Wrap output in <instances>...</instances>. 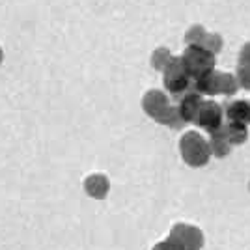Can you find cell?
Segmentation results:
<instances>
[{"label":"cell","mask_w":250,"mask_h":250,"mask_svg":"<svg viewBox=\"0 0 250 250\" xmlns=\"http://www.w3.org/2000/svg\"><path fill=\"white\" fill-rule=\"evenodd\" d=\"M142 106H144V112L159 124L172 129H179L183 125L176 110V104L170 103L168 95L163 90H149L142 99Z\"/></svg>","instance_id":"6da1fadb"},{"label":"cell","mask_w":250,"mask_h":250,"mask_svg":"<svg viewBox=\"0 0 250 250\" xmlns=\"http://www.w3.org/2000/svg\"><path fill=\"white\" fill-rule=\"evenodd\" d=\"M179 60L183 63L185 71L192 81H196L204 75L215 71V63H217V56H213L208 52L202 45H188L185 47L183 54L179 56Z\"/></svg>","instance_id":"7a4b0ae2"},{"label":"cell","mask_w":250,"mask_h":250,"mask_svg":"<svg viewBox=\"0 0 250 250\" xmlns=\"http://www.w3.org/2000/svg\"><path fill=\"white\" fill-rule=\"evenodd\" d=\"M179 151L183 161L188 167L200 168L206 167L211 159V151H209V144L204 136L196 133V131H188L181 136L179 140Z\"/></svg>","instance_id":"3957f363"},{"label":"cell","mask_w":250,"mask_h":250,"mask_svg":"<svg viewBox=\"0 0 250 250\" xmlns=\"http://www.w3.org/2000/svg\"><path fill=\"white\" fill-rule=\"evenodd\" d=\"M163 84H165V90L174 99L190 90L192 79L185 71V67H183L181 60H179V56H172V60L165 67V71H163Z\"/></svg>","instance_id":"277c9868"},{"label":"cell","mask_w":250,"mask_h":250,"mask_svg":"<svg viewBox=\"0 0 250 250\" xmlns=\"http://www.w3.org/2000/svg\"><path fill=\"white\" fill-rule=\"evenodd\" d=\"M192 124H196L200 129L208 131L211 135V133L219 131L224 124V108L213 99H204L200 104L198 112L194 116V120H192Z\"/></svg>","instance_id":"5b68a950"},{"label":"cell","mask_w":250,"mask_h":250,"mask_svg":"<svg viewBox=\"0 0 250 250\" xmlns=\"http://www.w3.org/2000/svg\"><path fill=\"white\" fill-rule=\"evenodd\" d=\"M168 237L174 243H177L181 250H200L204 247L202 229H198L196 226H190V224H176Z\"/></svg>","instance_id":"8992f818"},{"label":"cell","mask_w":250,"mask_h":250,"mask_svg":"<svg viewBox=\"0 0 250 250\" xmlns=\"http://www.w3.org/2000/svg\"><path fill=\"white\" fill-rule=\"evenodd\" d=\"M202 101H204V97L196 94L192 88L188 92H185V94H181L179 97H176V110L179 118H181L183 125L192 124V120H194V116L198 112Z\"/></svg>","instance_id":"52a82bcc"},{"label":"cell","mask_w":250,"mask_h":250,"mask_svg":"<svg viewBox=\"0 0 250 250\" xmlns=\"http://www.w3.org/2000/svg\"><path fill=\"white\" fill-rule=\"evenodd\" d=\"M224 116H226V122H233V124L247 125L250 124V101L247 99H237V101H231L229 104H226L224 108Z\"/></svg>","instance_id":"ba28073f"},{"label":"cell","mask_w":250,"mask_h":250,"mask_svg":"<svg viewBox=\"0 0 250 250\" xmlns=\"http://www.w3.org/2000/svg\"><path fill=\"white\" fill-rule=\"evenodd\" d=\"M196 94H200L202 97L204 95H219L220 94V71H211V73L200 77L196 81H192V86H190Z\"/></svg>","instance_id":"9c48e42d"},{"label":"cell","mask_w":250,"mask_h":250,"mask_svg":"<svg viewBox=\"0 0 250 250\" xmlns=\"http://www.w3.org/2000/svg\"><path fill=\"white\" fill-rule=\"evenodd\" d=\"M84 190L88 196H92L95 200H103L106 198L108 190H110V183H108V177L103 174H92L84 179Z\"/></svg>","instance_id":"30bf717a"},{"label":"cell","mask_w":250,"mask_h":250,"mask_svg":"<svg viewBox=\"0 0 250 250\" xmlns=\"http://www.w3.org/2000/svg\"><path fill=\"white\" fill-rule=\"evenodd\" d=\"M219 131H220V135L226 138V142H228L231 147L245 144L247 138H249V127H247V125L233 124V122H224Z\"/></svg>","instance_id":"8fae6325"},{"label":"cell","mask_w":250,"mask_h":250,"mask_svg":"<svg viewBox=\"0 0 250 250\" xmlns=\"http://www.w3.org/2000/svg\"><path fill=\"white\" fill-rule=\"evenodd\" d=\"M208 144H209V151H211V155L219 157V159L229 155V151H231V146L226 142V138L220 135V131H215V133H211V135H209Z\"/></svg>","instance_id":"7c38bea8"},{"label":"cell","mask_w":250,"mask_h":250,"mask_svg":"<svg viewBox=\"0 0 250 250\" xmlns=\"http://www.w3.org/2000/svg\"><path fill=\"white\" fill-rule=\"evenodd\" d=\"M239 90V83L235 79V75L231 73H220V94L231 97V95L237 94Z\"/></svg>","instance_id":"4fadbf2b"},{"label":"cell","mask_w":250,"mask_h":250,"mask_svg":"<svg viewBox=\"0 0 250 250\" xmlns=\"http://www.w3.org/2000/svg\"><path fill=\"white\" fill-rule=\"evenodd\" d=\"M172 60V54L167 47H159L151 54V67L157 71H165V67L168 65V62Z\"/></svg>","instance_id":"5bb4252c"},{"label":"cell","mask_w":250,"mask_h":250,"mask_svg":"<svg viewBox=\"0 0 250 250\" xmlns=\"http://www.w3.org/2000/svg\"><path fill=\"white\" fill-rule=\"evenodd\" d=\"M206 36H208V30L202 24L190 26L187 34H185V47H188V45H202V42L206 40Z\"/></svg>","instance_id":"9a60e30c"},{"label":"cell","mask_w":250,"mask_h":250,"mask_svg":"<svg viewBox=\"0 0 250 250\" xmlns=\"http://www.w3.org/2000/svg\"><path fill=\"white\" fill-rule=\"evenodd\" d=\"M202 47L208 52H211L213 56H217L222 51V38H220L219 34H208L206 40L202 42Z\"/></svg>","instance_id":"2e32d148"},{"label":"cell","mask_w":250,"mask_h":250,"mask_svg":"<svg viewBox=\"0 0 250 250\" xmlns=\"http://www.w3.org/2000/svg\"><path fill=\"white\" fill-rule=\"evenodd\" d=\"M235 79H237V83H239V88L250 90V67L239 65V67H237V73H235Z\"/></svg>","instance_id":"e0dca14e"},{"label":"cell","mask_w":250,"mask_h":250,"mask_svg":"<svg viewBox=\"0 0 250 250\" xmlns=\"http://www.w3.org/2000/svg\"><path fill=\"white\" fill-rule=\"evenodd\" d=\"M239 65L250 67V43H245L239 51Z\"/></svg>","instance_id":"ac0fdd59"},{"label":"cell","mask_w":250,"mask_h":250,"mask_svg":"<svg viewBox=\"0 0 250 250\" xmlns=\"http://www.w3.org/2000/svg\"><path fill=\"white\" fill-rule=\"evenodd\" d=\"M153 250H181V247L168 237V239L163 241V243H157L155 247H153Z\"/></svg>","instance_id":"d6986e66"},{"label":"cell","mask_w":250,"mask_h":250,"mask_svg":"<svg viewBox=\"0 0 250 250\" xmlns=\"http://www.w3.org/2000/svg\"><path fill=\"white\" fill-rule=\"evenodd\" d=\"M2 58H4V54H2V49H0V63H2Z\"/></svg>","instance_id":"ffe728a7"}]
</instances>
